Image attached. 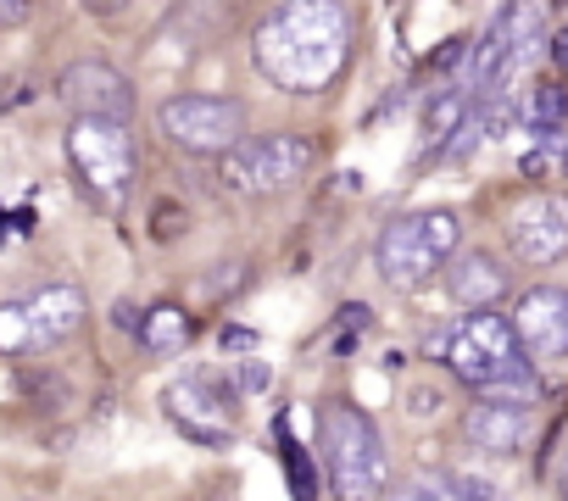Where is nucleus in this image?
Segmentation results:
<instances>
[{"mask_svg":"<svg viewBox=\"0 0 568 501\" xmlns=\"http://www.w3.org/2000/svg\"><path fill=\"white\" fill-rule=\"evenodd\" d=\"M390 501H496V490L474 473H424V479L402 484Z\"/></svg>","mask_w":568,"mask_h":501,"instance_id":"dca6fc26","label":"nucleus"},{"mask_svg":"<svg viewBox=\"0 0 568 501\" xmlns=\"http://www.w3.org/2000/svg\"><path fill=\"white\" fill-rule=\"evenodd\" d=\"M318 434H324V462L341 501H379L390 490V451L363 407L329 401L318 412Z\"/></svg>","mask_w":568,"mask_h":501,"instance_id":"20e7f679","label":"nucleus"},{"mask_svg":"<svg viewBox=\"0 0 568 501\" xmlns=\"http://www.w3.org/2000/svg\"><path fill=\"white\" fill-rule=\"evenodd\" d=\"M357 23L346 0H278L251 34L256 73L284 95H324L352 68Z\"/></svg>","mask_w":568,"mask_h":501,"instance_id":"f257e3e1","label":"nucleus"},{"mask_svg":"<svg viewBox=\"0 0 568 501\" xmlns=\"http://www.w3.org/2000/svg\"><path fill=\"white\" fill-rule=\"evenodd\" d=\"M134 335H140V346H145V351H179V346L190 340V313H184V307H173V301H162V307L140 313Z\"/></svg>","mask_w":568,"mask_h":501,"instance_id":"a211bd4d","label":"nucleus"},{"mask_svg":"<svg viewBox=\"0 0 568 501\" xmlns=\"http://www.w3.org/2000/svg\"><path fill=\"white\" fill-rule=\"evenodd\" d=\"M440 362L468 385L479 390L485 401H507V407H529L540 396V379H535V362L524 357L513 324L501 313H463L446 340H440Z\"/></svg>","mask_w":568,"mask_h":501,"instance_id":"f03ea898","label":"nucleus"},{"mask_svg":"<svg viewBox=\"0 0 568 501\" xmlns=\"http://www.w3.org/2000/svg\"><path fill=\"white\" fill-rule=\"evenodd\" d=\"M162 412L179 434H190L195 446H229L234 434V390L217 385L212 374H184L162 390Z\"/></svg>","mask_w":568,"mask_h":501,"instance_id":"9d476101","label":"nucleus"},{"mask_svg":"<svg viewBox=\"0 0 568 501\" xmlns=\"http://www.w3.org/2000/svg\"><path fill=\"white\" fill-rule=\"evenodd\" d=\"M29 7H34V0H0V29H18L29 18Z\"/></svg>","mask_w":568,"mask_h":501,"instance_id":"aec40b11","label":"nucleus"},{"mask_svg":"<svg viewBox=\"0 0 568 501\" xmlns=\"http://www.w3.org/2000/svg\"><path fill=\"white\" fill-rule=\"evenodd\" d=\"M562 501H568V462H562Z\"/></svg>","mask_w":568,"mask_h":501,"instance_id":"b1692460","label":"nucleus"},{"mask_svg":"<svg viewBox=\"0 0 568 501\" xmlns=\"http://www.w3.org/2000/svg\"><path fill=\"white\" fill-rule=\"evenodd\" d=\"M84 7H90V12H101V18H106V12H118V7H123V0H84Z\"/></svg>","mask_w":568,"mask_h":501,"instance_id":"5701e85b","label":"nucleus"},{"mask_svg":"<svg viewBox=\"0 0 568 501\" xmlns=\"http://www.w3.org/2000/svg\"><path fill=\"white\" fill-rule=\"evenodd\" d=\"M551 57H557V68H568V29L551 40Z\"/></svg>","mask_w":568,"mask_h":501,"instance_id":"4be33fe9","label":"nucleus"},{"mask_svg":"<svg viewBox=\"0 0 568 501\" xmlns=\"http://www.w3.org/2000/svg\"><path fill=\"white\" fill-rule=\"evenodd\" d=\"M278 440H284V468H291V495L296 501H318V473L307 468V457L291 440V423H284V418H278Z\"/></svg>","mask_w":568,"mask_h":501,"instance_id":"6ab92c4d","label":"nucleus"},{"mask_svg":"<svg viewBox=\"0 0 568 501\" xmlns=\"http://www.w3.org/2000/svg\"><path fill=\"white\" fill-rule=\"evenodd\" d=\"M256 346V335H245V329H223V351H251Z\"/></svg>","mask_w":568,"mask_h":501,"instance_id":"412c9836","label":"nucleus"},{"mask_svg":"<svg viewBox=\"0 0 568 501\" xmlns=\"http://www.w3.org/2000/svg\"><path fill=\"white\" fill-rule=\"evenodd\" d=\"M562 167H568V145H562Z\"/></svg>","mask_w":568,"mask_h":501,"instance_id":"393cba45","label":"nucleus"},{"mask_svg":"<svg viewBox=\"0 0 568 501\" xmlns=\"http://www.w3.org/2000/svg\"><path fill=\"white\" fill-rule=\"evenodd\" d=\"M513 335L529 362H562L568 357V290L562 285H535L513 301Z\"/></svg>","mask_w":568,"mask_h":501,"instance_id":"f8f14e48","label":"nucleus"},{"mask_svg":"<svg viewBox=\"0 0 568 501\" xmlns=\"http://www.w3.org/2000/svg\"><path fill=\"white\" fill-rule=\"evenodd\" d=\"M463 434H468V446H479V451L513 457V451H524V446H529V434H535V418H529V407L479 401V407L463 418Z\"/></svg>","mask_w":568,"mask_h":501,"instance_id":"4468645a","label":"nucleus"},{"mask_svg":"<svg viewBox=\"0 0 568 501\" xmlns=\"http://www.w3.org/2000/svg\"><path fill=\"white\" fill-rule=\"evenodd\" d=\"M562 117H568V90L551 84V79H540V84L529 90V101H524V123H529V134L551 145V140L562 134Z\"/></svg>","mask_w":568,"mask_h":501,"instance_id":"f3484780","label":"nucleus"},{"mask_svg":"<svg viewBox=\"0 0 568 501\" xmlns=\"http://www.w3.org/2000/svg\"><path fill=\"white\" fill-rule=\"evenodd\" d=\"M446 290L468 307V313H485L507 296V268L490 257V250H463V257L446 263Z\"/></svg>","mask_w":568,"mask_h":501,"instance_id":"2eb2a0df","label":"nucleus"},{"mask_svg":"<svg viewBox=\"0 0 568 501\" xmlns=\"http://www.w3.org/2000/svg\"><path fill=\"white\" fill-rule=\"evenodd\" d=\"M84 296L73 285L34 290L23 301H0V357H23L40 346H62L68 335L84 329Z\"/></svg>","mask_w":568,"mask_h":501,"instance_id":"1a4fd4ad","label":"nucleus"},{"mask_svg":"<svg viewBox=\"0 0 568 501\" xmlns=\"http://www.w3.org/2000/svg\"><path fill=\"white\" fill-rule=\"evenodd\" d=\"M313 167H318V145L302 140V134H245L234 151L217 156V178H223V190L251 195V201L296 190Z\"/></svg>","mask_w":568,"mask_h":501,"instance_id":"423d86ee","label":"nucleus"},{"mask_svg":"<svg viewBox=\"0 0 568 501\" xmlns=\"http://www.w3.org/2000/svg\"><path fill=\"white\" fill-rule=\"evenodd\" d=\"M507 245L529 268H551L557 257H568V195H551V190L524 195L507 212Z\"/></svg>","mask_w":568,"mask_h":501,"instance_id":"9b49d317","label":"nucleus"},{"mask_svg":"<svg viewBox=\"0 0 568 501\" xmlns=\"http://www.w3.org/2000/svg\"><path fill=\"white\" fill-rule=\"evenodd\" d=\"M540 45V12L535 0H501V12L490 18L479 51H474V101L513 95V79L529 68Z\"/></svg>","mask_w":568,"mask_h":501,"instance_id":"0eeeda50","label":"nucleus"},{"mask_svg":"<svg viewBox=\"0 0 568 501\" xmlns=\"http://www.w3.org/2000/svg\"><path fill=\"white\" fill-rule=\"evenodd\" d=\"M57 95L73 106V117H129V106H134V84L106 62H73L62 73Z\"/></svg>","mask_w":568,"mask_h":501,"instance_id":"ddd939ff","label":"nucleus"},{"mask_svg":"<svg viewBox=\"0 0 568 501\" xmlns=\"http://www.w3.org/2000/svg\"><path fill=\"white\" fill-rule=\"evenodd\" d=\"M457 239H463L457 212H446V206L407 212V217L385 223V234H379V245H374V268H379V279L396 285V290H424V285L440 279L446 263L457 257Z\"/></svg>","mask_w":568,"mask_h":501,"instance_id":"7ed1b4c3","label":"nucleus"},{"mask_svg":"<svg viewBox=\"0 0 568 501\" xmlns=\"http://www.w3.org/2000/svg\"><path fill=\"white\" fill-rule=\"evenodd\" d=\"M68 162H73L84 195L95 206L118 212L129 201V190H134V173H140V145H134L129 117H73Z\"/></svg>","mask_w":568,"mask_h":501,"instance_id":"39448f33","label":"nucleus"},{"mask_svg":"<svg viewBox=\"0 0 568 501\" xmlns=\"http://www.w3.org/2000/svg\"><path fill=\"white\" fill-rule=\"evenodd\" d=\"M156 129L168 134V145H179L190 156H223L245 140V106L234 95L184 90V95H168L156 106Z\"/></svg>","mask_w":568,"mask_h":501,"instance_id":"6e6552de","label":"nucleus"}]
</instances>
